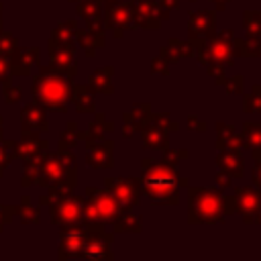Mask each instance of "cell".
<instances>
[{
	"instance_id": "6da1fadb",
	"label": "cell",
	"mask_w": 261,
	"mask_h": 261,
	"mask_svg": "<svg viewBox=\"0 0 261 261\" xmlns=\"http://www.w3.org/2000/svg\"><path fill=\"white\" fill-rule=\"evenodd\" d=\"M143 188L151 202L173 204L177 192V175L165 161H143Z\"/></svg>"
},
{
	"instance_id": "7a4b0ae2",
	"label": "cell",
	"mask_w": 261,
	"mask_h": 261,
	"mask_svg": "<svg viewBox=\"0 0 261 261\" xmlns=\"http://www.w3.org/2000/svg\"><path fill=\"white\" fill-rule=\"evenodd\" d=\"M226 200L218 190L192 188L190 190V220L192 222H218L224 218Z\"/></svg>"
},
{
	"instance_id": "3957f363",
	"label": "cell",
	"mask_w": 261,
	"mask_h": 261,
	"mask_svg": "<svg viewBox=\"0 0 261 261\" xmlns=\"http://www.w3.org/2000/svg\"><path fill=\"white\" fill-rule=\"evenodd\" d=\"M228 39H230V31H224V35L212 39L204 49H202V61L206 65H216V67H224L230 47H228Z\"/></svg>"
},
{
	"instance_id": "277c9868",
	"label": "cell",
	"mask_w": 261,
	"mask_h": 261,
	"mask_svg": "<svg viewBox=\"0 0 261 261\" xmlns=\"http://www.w3.org/2000/svg\"><path fill=\"white\" fill-rule=\"evenodd\" d=\"M234 202H237V210L243 214L245 222H255L259 208H261V194L255 192L253 188H239Z\"/></svg>"
},
{
	"instance_id": "5b68a950",
	"label": "cell",
	"mask_w": 261,
	"mask_h": 261,
	"mask_svg": "<svg viewBox=\"0 0 261 261\" xmlns=\"http://www.w3.org/2000/svg\"><path fill=\"white\" fill-rule=\"evenodd\" d=\"M90 210H92V216H96V218H114L118 214L116 204L102 192H96V196H92Z\"/></svg>"
},
{
	"instance_id": "8992f818",
	"label": "cell",
	"mask_w": 261,
	"mask_h": 261,
	"mask_svg": "<svg viewBox=\"0 0 261 261\" xmlns=\"http://www.w3.org/2000/svg\"><path fill=\"white\" fill-rule=\"evenodd\" d=\"M108 184L112 186L114 196H116L120 202H124V204H135V202H137L139 190H137V186H135L133 181H128V179H118V181H108Z\"/></svg>"
},
{
	"instance_id": "52a82bcc",
	"label": "cell",
	"mask_w": 261,
	"mask_h": 261,
	"mask_svg": "<svg viewBox=\"0 0 261 261\" xmlns=\"http://www.w3.org/2000/svg\"><path fill=\"white\" fill-rule=\"evenodd\" d=\"M214 29V14L212 12H198V14H192V20H190V31L194 35H210Z\"/></svg>"
},
{
	"instance_id": "ba28073f",
	"label": "cell",
	"mask_w": 261,
	"mask_h": 261,
	"mask_svg": "<svg viewBox=\"0 0 261 261\" xmlns=\"http://www.w3.org/2000/svg\"><path fill=\"white\" fill-rule=\"evenodd\" d=\"M82 255H86V257H90V259L108 257V245H106L104 241H98V239L86 241V243H84V249H82Z\"/></svg>"
},
{
	"instance_id": "9c48e42d",
	"label": "cell",
	"mask_w": 261,
	"mask_h": 261,
	"mask_svg": "<svg viewBox=\"0 0 261 261\" xmlns=\"http://www.w3.org/2000/svg\"><path fill=\"white\" fill-rule=\"evenodd\" d=\"M218 163H220L222 169L228 171V177H230V175H241V171H243V167H241V159H239L234 153L220 155V157H218Z\"/></svg>"
},
{
	"instance_id": "30bf717a",
	"label": "cell",
	"mask_w": 261,
	"mask_h": 261,
	"mask_svg": "<svg viewBox=\"0 0 261 261\" xmlns=\"http://www.w3.org/2000/svg\"><path fill=\"white\" fill-rule=\"evenodd\" d=\"M245 143L257 147L261 143V124H245Z\"/></svg>"
},
{
	"instance_id": "8fae6325",
	"label": "cell",
	"mask_w": 261,
	"mask_h": 261,
	"mask_svg": "<svg viewBox=\"0 0 261 261\" xmlns=\"http://www.w3.org/2000/svg\"><path fill=\"white\" fill-rule=\"evenodd\" d=\"M253 177H255V184L261 188V161H257V165L253 169Z\"/></svg>"
},
{
	"instance_id": "7c38bea8",
	"label": "cell",
	"mask_w": 261,
	"mask_h": 261,
	"mask_svg": "<svg viewBox=\"0 0 261 261\" xmlns=\"http://www.w3.org/2000/svg\"><path fill=\"white\" fill-rule=\"evenodd\" d=\"M214 2H216V6H218V8H222V6H224L228 0H214Z\"/></svg>"
}]
</instances>
